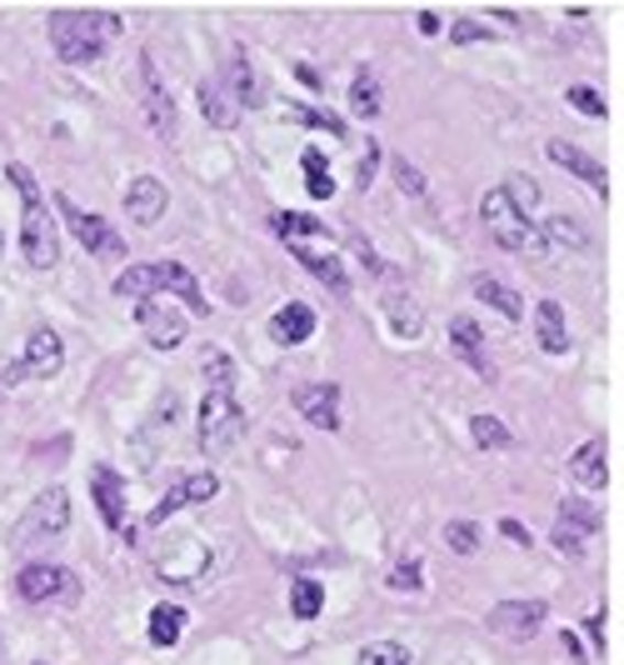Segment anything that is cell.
Masks as SVG:
<instances>
[{"label":"cell","instance_id":"cell-1","mask_svg":"<svg viewBox=\"0 0 624 665\" xmlns=\"http://www.w3.org/2000/svg\"><path fill=\"white\" fill-rule=\"evenodd\" d=\"M270 226H275V236L291 246V255L315 275V281L330 285L335 295H350V275H344L340 246H335L330 226H320L315 216H300V210H281Z\"/></svg>","mask_w":624,"mask_h":665},{"label":"cell","instance_id":"cell-2","mask_svg":"<svg viewBox=\"0 0 624 665\" xmlns=\"http://www.w3.org/2000/svg\"><path fill=\"white\" fill-rule=\"evenodd\" d=\"M6 181L21 190V255H25V265H35V271L61 265V226L51 220V206H45L35 175L25 171L21 161H11L6 165Z\"/></svg>","mask_w":624,"mask_h":665},{"label":"cell","instance_id":"cell-3","mask_svg":"<svg viewBox=\"0 0 624 665\" xmlns=\"http://www.w3.org/2000/svg\"><path fill=\"white\" fill-rule=\"evenodd\" d=\"M45 31H51V51L65 66H90L120 35V21L110 11H51Z\"/></svg>","mask_w":624,"mask_h":665},{"label":"cell","instance_id":"cell-4","mask_svg":"<svg viewBox=\"0 0 624 665\" xmlns=\"http://www.w3.org/2000/svg\"><path fill=\"white\" fill-rule=\"evenodd\" d=\"M116 295H130V301H145V295H180L195 316H210V301H205L200 281H195L190 265H180V261L130 265V271L116 275Z\"/></svg>","mask_w":624,"mask_h":665},{"label":"cell","instance_id":"cell-5","mask_svg":"<svg viewBox=\"0 0 624 665\" xmlns=\"http://www.w3.org/2000/svg\"><path fill=\"white\" fill-rule=\"evenodd\" d=\"M480 220L490 226V236L505 246V251H515V255H529V261H549V246H545V236H539V226L529 216H519L515 206H510V196L505 190H484V200H480Z\"/></svg>","mask_w":624,"mask_h":665},{"label":"cell","instance_id":"cell-6","mask_svg":"<svg viewBox=\"0 0 624 665\" xmlns=\"http://www.w3.org/2000/svg\"><path fill=\"white\" fill-rule=\"evenodd\" d=\"M245 436V411L236 405V391H205L200 401V450L205 456H226Z\"/></svg>","mask_w":624,"mask_h":665},{"label":"cell","instance_id":"cell-7","mask_svg":"<svg viewBox=\"0 0 624 665\" xmlns=\"http://www.w3.org/2000/svg\"><path fill=\"white\" fill-rule=\"evenodd\" d=\"M65 525H70V495H65L61 486H51V491H45L41 501L31 505V515H25V521L15 525V550L45 546V541L65 535Z\"/></svg>","mask_w":624,"mask_h":665},{"label":"cell","instance_id":"cell-8","mask_svg":"<svg viewBox=\"0 0 624 665\" xmlns=\"http://www.w3.org/2000/svg\"><path fill=\"white\" fill-rule=\"evenodd\" d=\"M55 210H61V226L70 230V236H76L90 255H100V261H120V255H125V240H120L100 216L80 210L70 196H55Z\"/></svg>","mask_w":624,"mask_h":665},{"label":"cell","instance_id":"cell-9","mask_svg":"<svg viewBox=\"0 0 624 665\" xmlns=\"http://www.w3.org/2000/svg\"><path fill=\"white\" fill-rule=\"evenodd\" d=\"M135 90H141V106H145L151 131L161 135V141H171L180 120H175V100H171V90H165V76H161V66H155L151 51H141V66H135Z\"/></svg>","mask_w":624,"mask_h":665},{"label":"cell","instance_id":"cell-10","mask_svg":"<svg viewBox=\"0 0 624 665\" xmlns=\"http://www.w3.org/2000/svg\"><path fill=\"white\" fill-rule=\"evenodd\" d=\"M135 320H141L145 340H151L155 350H175L185 340V330H190L185 310L171 306V295H145V301H135Z\"/></svg>","mask_w":624,"mask_h":665},{"label":"cell","instance_id":"cell-11","mask_svg":"<svg viewBox=\"0 0 624 665\" xmlns=\"http://www.w3.org/2000/svg\"><path fill=\"white\" fill-rule=\"evenodd\" d=\"M155 570L165 580H175V586H190V580H200L210 570V546L200 535H180V541H171V550L155 556Z\"/></svg>","mask_w":624,"mask_h":665},{"label":"cell","instance_id":"cell-12","mask_svg":"<svg viewBox=\"0 0 624 665\" xmlns=\"http://www.w3.org/2000/svg\"><path fill=\"white\" fill-rule=\"evenodd\" d=\"M216 491H220V476L216 470H200V476H185V480H175L171 491L155 501V511L145 515V525H165L175 511H185V505H200V501H216Z\"/></svg>","mask_w":624,"mask_h":665},{"label":"cell","instance_id":"cell-13","mask_svg":"<svg viewBox=\"0 0 624 665\" xmlns=\"http://www.w3.org/2000/svg\"><path fill=\"white\" fill-rule=\"evenodd\" d=\"M549 606L545 600H500V606H490V631L495 635H510V641H529V635L545 625Z\"/></svg>","mask_w":624,"mask_h":665},{"label":"cell","instance_id":"cell-14","mask_svg":"<svg viewBox=\"0 0 624 665\" xmlns=\"http://www.w3.org/2000/svg\"><path fill=\"white\" fill-rule=\"evenodd\" d=\"M15 590L31 606H45V600H76V576L65 566H25L15 576Z\"/></svg>","mask_w":624,"mask_h":665},{"label":"cell","instance_id":"cell-15","mask_svg":"<svg viewBox=\"0 0 624 665\" xmlns=\"http://www.w3.org/2000/svg\"><path fill=\"white\" fill-rule=\"evenodd\" d=\"M90 491H96L100 521H106L116 535H125V541H135V525L125 521V486H120V476H116V470H110V466H96V470H90Z\"/></svg>","mask_w":624,"mask_h":665},{"label":"cell","instance_id":"cell-16","mask_svg":"<svg viewBox=\"0 0 624 665\" xmlns=\"http://www.w3.org/2000/svg\"><path fill=\"white\" fill-rule=\"evenodd\" d=\"M291 401H295V411L305 415V426H315V430H340V385H330V381L300 385Z\"/></svg>","mask_w":624,"mask_h":665},{"label":"cell","instance_id":"cell-17","mask_svg":"<svg viewBox=\"0 0 624 665\" xmlns=\"http://www.w3.org/2000/svg\"><path fill=\"white\" fill-rule=\"evenodd\" d=\"M545 155H549L555 165H560V171L580 175V181H584V186H590L600 200H610V190H614V186H610V171H604V165L594 161V155H584L580 145H570V141H549Z\"/></svg>","mask_w":624,"mask_h":665},{"label":"cell","instance_id":"cell-18","mask_svg":"<svg viewBox=\"0 0 624 665\" xmlns=\"http://www.w3.org/2000/svg\"><path fill=\"white\" fill-rule=\"evenodd\" d=\"M165 206H171V196H165V186L155 175H135L125 186V216L135 220V226H155V220L165 216Z\"/></svg>","mask_w":624,"mask_h":665},{"label":"cell","instance_id":"cell-19","mask_svg":"<svg viewBox=\"0 0 624 665\" xmlns=\"http://www.w3.org/2000/svg\"><path fill=\"white\" fill-rule=\"evenodd\" d=\"M450 350L464 360V366H470L474 375H484V381L495 375V366H490V350H484V336H480V326H474L470 316H455L450 320Z\"/></svg>","mask_w":624,"mask_h":665},{"label":"cell","instance_id":"cell-20","mask_svg":"<svg viewBox=\"0 0 624 665\" xmlns=\"http://www.w3.org/2000/svg\"><path fill=\"white\" fill-rule=\"evenodd\" d=\"M25 375H35V381H51V375H61L65 366V350H61V336L55 330H35L31 340H25Z\"/></svg>","mask_w":624,"mask_h":665},{"label":"cell","instance_id":"cell-21","mask_svg":"<svg viewBox=\"0 0 624 665\" xmlns=\"http://www.w3.org/2000/svg\"><path fill=\"white\" fill-rule=\"evenodd\" d=\"M200 116L210 120V126H220V131H230L240 120V100L230 96L226 76H205L200 80Z\"/></svg>","mask_w":624,"mask_h":665},{"label":"cell","instance_id":"cell-22","mask_svg":"<svg viewBox=\"0 0 624 665\" xmlns=\"http://www.w3.org/2000/svg\"><path fill=\"white\" fill-rule=\"evenodd\" d=\"M310 336H315V310L300 306V301H291V306H281L270 316V340L275 346H305Z\"/></svg>","mask_w":624,"mask_h":665},{"label":"cell","instance_id":"cell-23","mask_svg":"<svg viewBox=\"0 0 624 665\" xmlns=\"http://www.w3.org/2000/svg\"><path fill=\"white\" fill-rule=\"evenodd\" d=\"M535 340L545 356H565L570 350V330H565V306L560 301H539L535 306Z\"/></svg>","mask_w":624,"mask_h":665},{"label":"cell","instance_id":"cell-24","mask_svg":"<svg viewBox=\"0 0 624 665\" xmlns=\"http://www.w3.org/2000/svg\"><path fill=\"white\" fill-rule=\"evenodd\" d=\"M570 476L580 480L584 491H600L610 486V456H604V440H584L580 450L570 456Z\"/></svg>","mask_w":624,"mask_h":665},{"label":"cell","instance_id":"cell-25","mask_svg":"<svg viewBox=\"0 0 624 665\" xmlns=\"http://www.w3.org/2000/svg\"><path fill=\"white\" fill-rule=\"evenodd\" d=\"M350 110H355L360 120H375L380 110H385V90H380V76L370 66H360L355 80H350Z\"/></svg>","mask_w":624,"mask_h":665},{"label":"cell","instance_id":"cell-26","mask_svg":"<svg viewBox=\"0 0 624 665\" xmlns=\"http://www.w3.org/2000/svg\"><path fill=\"white\" fill-rule=\"evenodd\" d=\"M474 301L495 306L505 320H519V316H525V301H519V291H510V285L495 281V275H474Z\"/></svg>","mask_w":624,"mask_h":665},{"label":"cell","instance_id":"cell-27","mask_svg":"<svg viewBox=\"0 0 624 665\" xmlns=\"http://www.w3.org/2000/svg\"><path fill=\"white\" fill-rule=\"evenodd\" d=\"M539 236H545L549 251H555V246H570V251H584V246H590V230H584L574 216H549L545 226H539Z\"/></svg>","mask_w":624,"mask_h":665},{"label":"cell","instance_id":"cell-28","mask_svg":"<svg viewBox=\"0 0 624 665\" xmlns=\"http://www.w3.org/2000/svg\"><path fill=\"white\" fill-rule=\"evenodd\" d=\"M185 635V611L180 606H171V600H161L151 611V641L155 645H175Z\"/></svg>","mask_w":624,"mask_h":665},{"label":"cell","instance_id":"cell-29","mask_svg":"<svg viewBox=\"0 0 624 665\" xmlns=\"http://www.w3.org/2000/svg\"><path fill=\"white\" fill-rule=\"evenodd\" d=\"M470 436H474V446H484V450L515 446V436H510V426L500 421V415H474V421H470Z\"/></svg>","mask_w":624,"mask_h":665},{"label":"cell","instance_id":"cell-30","mask_svg":"<svg viewBox=\"0 0 624 665\" xmlns=\"http://www.w3.org/2000/svg\"><path fill=\"white\" fill-rule=\"evenodd\" d=\"M291 611L300 615V621H315V615L325 611V586H320V580H310V576L295 580V586H291Z\"/></svg>","mask_w":624,"mask_h":665},{"label":"cell","instance_id":"cell-31","mask_svg":"<svg viewBox=\"0 0 624 665\" xmlns=\"http://www.w3.org/2000/svg\"><path fill=\"white\" fill-rule=\"evenodd\" d=\"M390 326H395V336H420V330H425V310L420 306H415V301H405V295H390Z\"/></svg>","mask_w":624,"mask_h":665},{"label":"cell","instance_id":"cell-32","mask_svg":"<svg viewBox=\"0 0 624 665\" xmlns=\"http://www.w3.org/2000/svg\"><path fill=\"white\" fill-rule=\"evenodd\" d=\"M300 165H305V190H310L315 200H330L335 196V181H330V171H325V151H305L300 155Z\"/></svg>","mask_w":624,"mask_h":665},{"label":"cell","instance_id":"cell-33","mask_svg":"<svg viewBox=\"0 0 624 665\" xmlns=\"http://www.w3.org/2000/svg\"><path fill=\"white\" fill-rule=\"evenodd\" d=\"M445 546H450L455 556H474V550H480V525H474V521H450V525H445Z\"/></svg>","mask_w":624,"mask_h":665},{"label":"cell","instance_id":"cell-34","mask_svg":"<svg viewBox=\"0 0 624 665\" xmlns=\"http://www.w3.org/2000/svg\"><path fill=\"white\" fill-rule=\"evenodd\" d=\"M500 190H505V196H510V206H515L519 216H529V210L539 206V186H535V181H529V175H510V181H505V186H500Z\"/></svg>","mask_w":624,"mask_h":665},{"label":"cell","instance_id":"cell-35","mask_svg":"<svg viewBox=\"0 0 624 665\" xmlns=\"http://www.w3.org/2000/svg\"><path fill=\"white\" fill-rule=\"evenodd\" d=\"M360 665H409V651L399 641H370L360 651Z\"/></svg>","mask_w":624,"mask_h":665},{"label":"cell","instance_id":"cell-36","mask_svg":"<svg viewBox=\"0 0 624 665\" xmlns=\"http://www.w3.org/2000/svg\"><path fill=\"white\" fill-rule=\"evenodd\" d=\"M291 120H300V126H315V131H330L335 141H340V135H344V120H340V116H330V110L295 106V110H291Z\"/></svg>","mask_w":624,"mask_h":665},{"label":"cell","instance_id":"cell-37","mask_svg":"<svg viewBox=\"0 0 624 665\" xmlns=\"http://www.w3.org/2000/svg\"><path fill=\"white\" fill-rule=\"evenodd\" d=\"M584 541H590V531H580V525H570V521L555 525V550H560V556L580 560L584 556Z\"/></svg>","mask_w":624,"mask_h":665},{"label":"cell","instance_id":"cell-38","mask_svg":"<svg viewBox=\"0 0 624 665\" xmlns=\"http://www.w3.org/2000/svg\"><path fill=\"white\" fill-rule=\"evenodd\" d=\"M230 96H236L240 106L255 100V76H250V66H245V55L240 51H236V66H230Z\"/></svg>","mask_w":624,"mask_h":665},{"label":"cell","instance_id":"cell-39","mask_svg":"<svg viewBox=\"0 0 624 665\" xmlns=\"http://www.w3.org/2000/svg\"><path fill=\"white\" fill-rule=\"evenodd\" d=\"M560 521H570V525H580V531H600V511H594L590 501H565L560 505Z\"/></svg>","mask_w":624,"mask_h":665},{"label":"cell","instance_id":"cell-40","mask_svg":"<svg viewBox=\"0 0 624 665\" xmlns=\"http://www.w3.org/2000/svg\"><path fill=\"white\" fill-rule=\"evenodd\" d=\"M565 100H570L574 110H584V116H610V106L600 100V90H594V86H570V90H565Z\"/></svg>","mask_w":624,"mask_h":665},{"label":"cell","instance_id":"cell-41","mask_svg":"<svg viewBox=\"0 0 624 665\" xmlns=\"http://www.w3.org/2000/svg\"><path fill=\"white\" fill-rule=\"evenodd\" d=\"M420 580H425L420 560H405V566L390 570V590H420Z\"/></svg>","mask_w":624,"mask_h":665},{"label":"cell","instance_id":"cell-42","mask_svg":"<svg viewBox=\"0 0 624 665\" xmlns=\"http://www.w3.org/2000/svg\"><path fill=\"white\" fill-rule=\"evenodd\" d=\"M390 171H395V181H399V190H405V196H425V175L415 171L409 161H395Z\"/></svg>","mask_w":624,"mask_h":665},{"label":"cell","instance_id":"cell-43","mask_svg":"<svg viewBox=\"0 0 624 665\" xmlns=\"http://www.w3.org/2000/svg\"><path fill=\"white\" fill-rule=\"evenodd\" d=\"M450 41H455V45H480V41H490V25H480V21H455V25H450Z\"/></svg>","mask_w":624,"mask_h":665},{"label":"cell","instance_id":"cell-44","mask_svg":"<svg viewBox=\"0 0 624 665\" xmlns=\"http://www.w3.org/2000/svg\"><path fill=\"white\" fill-rule=\"evenodd\" d=\"M375 165H380V145L370 141V151L360 155V171H355V186H370V181H375Z\"/></svg>","mask_w":624,"mask_h":665},{"label":"cell","instance_id":"cell-45","mask_svg":"<svg viewBox=\"0 0 624 665\" xmlns=\"http://www.w3.org/2000/svg\"><path fill=\"white\" fill-rule=\"evenodd\" d=\"M500 535H510L515 546H529V531H525L519 521H500Z\"/></svg>","mask_w":624,"mask_h":665},{"label":"cell","instance_id":"cell-46","mask_svg":"<svg viewBox=\"0 0 624 665\" xmlns=\"http://www.w3.org/2000/svg\"><path fill=\"white\" fill-rule=\"evenodd\" d=\"M415 25H420V35H440V15H435V11H420V21H415Z\"/></svg>","mask_w":624,"mask_h":665},{"label":"cell","instance_id":"cell-47","mask_svg":"<svg viewBox=\"0 0 624 665\" xmlns=\"http://www.w3.org/2000/svg\"><path fill=\"white\" fill-rule=\"evenodd\" d=\"M0 251H6V240H0Z\"/></svg>","mask_w":624,"mask_h":665}]
</instances>
